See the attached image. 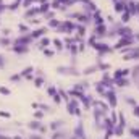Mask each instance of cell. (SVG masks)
Instances as JSON below:
<instances>
[{"label": "cell", "instance_id": "cell-1", "mask_svg": "<svg viewBox=\"0 0 139 139\" xmlns=\"http://www.w3.org/2000/svg\"><path fill=\"white\" fill-rule=\"evenodd\" d=\"M104 96L107 97V100L110 102V105H112V107L116 105V97H115V92H113V91H105Z\"/></svg>", "mask_w": 139, "mask_h": 139}, {"label": "cell", "instance_id": "cell-2", "mask_svg": "<svg viewBox=\"0 0 139 139\" xmlns=\"http://www.w3.org/2000/svg\"><path fill=\"white\" fill-rule=\"evenodd\" d=\"M126 10V2L125 0H116L115 2V12L116 13H123Z\"/></svg>", "mask_w": 139, "mask_h": 139}, {"label": "cell", "instance_id": "cell-3", "mask_svg": "<svg viewBox=\"0 0 139 139\" xmlns=\"http://www.w3.org/2000/svg\"><path fill=\"white\" fill-rule=\"evenodd\" d=\"M131 44V39H126V37H120L118 42L115 44V49H121V47H128Z\"/></svg>", "mask_w": 139, "mask_h": 139}, {"label": "cell", "instance_id": "cell-4", "mask_svg": "<svg viewBox=\"0 0 139 139\" xmlns=\"http://www.w3.org/2000/svg\"><path fill=\"white\" fill-rule=\"evenodd\" d=\"M105 34V26L104 24H97L94 29V36H104Z\"/></svg>", "mask_w": 139, "mask_h": 139}, {"label": "cell", "instance_id": "cell-5", "mask_svg": "<svg viewBox=\"0 0 139 139\" xmlns=\"http://www.w3.org/2000/svg\"><path fill=\"white\" fill-rule=\"evenodd\" d=\"M123 131H125V126H121V125H116L113 128V134L115 136H123Z\"/></svg>", "mask_w": 139, "mask_h": 139}, {"label": "cell", "instance_id": "cell-6", "mask_svg": "<svg viewBox=\"0 0 139 139\" xmlns=\"http://www.w3.org/2000/svg\"><path fill=\"white\" fill-rule=\"evenodd\" d=\"M115 82H116V86H118V87H125V86H128V81H126L125 78H116Z\"/></svg>", "mask_w": 139, "mask_h": 139}, {"label": "cell", "instance_id": "cell-7", "mask_svg": "<svg viewBox=\"0 0 139 139\" xmlns=\"http://www.w3.org/2000/svg\"><path fill=\"white\" fill-rule=\"evenodd\" d=\"M42 34H45V29H42V27H41V29H36L34 32H31V37L36 39V37H41Z\"/></svg>", "mask_w": 139, "mask_h": 139}, {"label": "cell", "instance_id": "cell-8", "mask_svg": "<svg viewBox=\"0 0 139 139\" xmlns=\"http://www.w3.org/2000/svg\"><path fill=\"white\" fill-rule=\"evenodd\" d=\"M94 23H96V26L104 23V18L100 16V13H99V12H96V13H94Z\"/></svg>", "mask_w": 139, "mask_h": 139}, {"label": "cell", "instance_id": "cell-9", "mask_svg": "<svg viewBox=\"0 0 139 139\" xmlns=\"http://www.w3.org/2000/svg\"><path fill=\"white\" fill-rule=\"evenodd\" d=\"M129 18H131L129 12H128V10H125V12H123V16H121V21H123V23H128V21H129Z\"/></svg>", "mask_w": 139, "mask_h": 139}, {"label": "cell", "instance_id": "cell-10", "mask_svg": "<svg viewBox=\"0 0 139 139\" xmlns=\"http://www.w3.org/2000/svg\"><path fill=\"white\" fill-rule=\"evenodd\" d=\"M53 45H55V49H57V50H62L63 49V42L60 39H55L53 41Z\"/></svg>", "mask_w": 139, "mask_h": 139}, {"label": "cell", "instance_id": "cell-11", "mask_svg": "<svg viewBox=\"0 0 139 139\" xmlns=\"http://www.w3.org/2000/svg\"><path fill=\"white\" fill-rule=\"evenodd\" d=\"M36 13H41V12H39V8H32V10H27V12H26V18H29V16H32V15H36Z\"/></svg>", "mask_w": 139, "mask_h": 139}, {"label": "cell", "instance_id": "cell-12", "mask_svg": "<svg viewBox=\"0 0 139 139\" xmlns=\"http://www.w3.org/2000/svg\"><path fill=\"white\" fill-rule=\"evenodd\" d=\"M32 70H34L32 66H27V68H24V71L21 73V76H26V78H27V76H29V73H32Z\"/></svg>", "mask_w": 139, "mask_h": 139}, {"label": "cell", "instance_id": "cell-13", "mask_svg": "<svg viewBox=\"0 0 139 139\" xmlns=\"http://www.w3.org/2000/svg\"><path fill=\"white\" fill-rule=\"evenodd\" d=\"M49 44H50V39H47V37H44V39H41V49H44V47H47Z\"/></svg>", "mask_w": 139, "mask_h": 139}, {"label": "cell", "instance_id": "cell-14", "mask_svg": "<svg viewBox=\"0 0 139 139\" xmlns=\"http://www.w3.org/2000/svg\"><path fill=\"white\" fill-rule=\"evenodd\" d=\"M49 8H50V5H49V3H42V5L39 7V12H41V13H44V12H47Z\"/></svg>", "mask_w": 139, "mask_h": 139}, {"label": "cell", "instance_id": "cell-15", "mask_svg": "<svg viewBox=\"0 0 139 139\" xmlns=\"http://www.w3.org/2000/svg\"><path fill=\"white\" fill-rule=\"evenodd\" d=\"M78 34L84 37V36H86V27L84 26H78Z\"/></svg>", "mask_w": 139, "mask_h": 139}, {"label": "cell", "instance_id": "cell-16", "mask_svg": "<svg viewBox=\"0 0 139 139\" xmlns=\"http://www.w3.org/2000/svg\"><path fill=\"white\" fill-rule=\"evenodd\" d=\"M94 71H97V66H89L86 71H82L84 75H91V73H94Z\"/></svg>", "mask_w": 139, "mask_h": 139}, {"label": "cell", "instance_id": "cell-17", "mask_svg": "<svg viewBox=\"0 0 139 139\" xmlns=\"http://www.w3.org/2000/svg\"><path fill=\"white\" fill-rule=\"evenodd\" d=\"M131 134L139 139V128H131Z\"/></svg>", "mask_w": 139, "mask_h": 139}, {"label": "cell", "instance_id": "cell-18", "mask_svg": "<svg viewBox=\"0 0 139 139\" xmlns=\"http://www.w3.org/2000/svg\"><path fill=\"white\" fill-rule=\"evenodd\" d=\"M0 94H3V96H8V94H10V89H7V87H0Z\"/></svg>", "mask_w": 139, "mask_h": 139}, {"label": "cell", "instance_id": "cell-19", "mask_svg": "<svg viewBox=\"0 0 139 139\" xmlns=\"http://www.w3.org/2000/svg\"><path fill=\"white\" fill-rule=\"evenodd\" d=\"M34 84H36V87H41V86L44 84V81H42V78H37V79H36V82H34Z\"/></svg>", "mask_w": 139, "mask_h": 139}, {"label": "cell", "instance_id": "cell-20", "mask_svg": "<svg viewBox=\"0 0 139 139\" xmlns=\"http://www.w3.org/2000/svg\"><path fill=\"white\" fill-rule=\"evenodd\" d=\"M50 26H52V27L60 26V21H58V20H50Z\"/></svg>", "mask_w": 139, "mask_h": 139}, {"label": "cell", "instance_id": "cell-21", "mask_svg": "<svg viewBox=\"0 0 139 139\" xmlns=\"http://www.w3.org/2000/svg\"><path fill=\"white\" fill-rule=\"evenodd\" d=\"M21 79V75H15V76H12V81H20Z\"/></svg>", "mask_w": 139, "mask_h": 139}, {"label": "cell", "instance_id": "cell-22", "mask_svg": "<svg viewBox=\"0 0 139 139\" xmlns=\"http://www.w3.org/2000/svg\"><path fill=\"white\" fill-rule=\"evenodd\" d=\"M133 113H134L136 116H139V107H134V108H133Z\"/></svg>", "mask_w": 139, "mask_h": 139}, {"label": "cell", "instance_id": "cell-23", "mask_svg": "<svg viewBox=\"0 0 139 139\" xmlns=\"http://www.w3.org/2000/svg\"><path fill=\"white\" fill-rule=\"evenodd\" d=\"M29 3H32V0H24V2H23V7H29Z\"/></svg>", "mask_w": 139, "mask_h": 139}, {"label": "cell", "instance_id": "cell-24", "mask_svg": "<svg viewBox=\"0 0 139 139\" xmlns=\"http://www.w3.org/2000/svg\"><path fill=\"white\" fill-rule=\"evenodd\" d=\"M49 94H50V96H55V94H57V92H55V87H50V89H49Z\"/></svg>", "mask_w": 139, "mask_h": 139}, {"label": "cell", "instance_id": "cell-25", "mask_svg": "<svg viewBox=\"0 0 139 139\" xmlns=\"http://www.w3.org/2000/svg\"><path fill=\"white\" fill-rule=\"evenodd\" d=\"M0 44H2V45H7V44H8V39H0Z\"/></svg>", "mask_w": 139, "mask_h": 139}, {"label": "cell", "instance_id": "cell-26", "mask_svg": "<svg viewBox=\"0 0 139 139\" xmlns=\"http://www.w3.org/2000/svg\"><path fill=\"white\" fill-rule=\"evenodd\" d=\"M0 116H7V118H8V116H10V113H7V112H0Z\"/></svg>", "mask_w": 139, "mask_h": 139}, {"label": "cell", "instance_id": "cell-27", "mask_svg": "<svg viewBox=\"0 0 139 139\" xmlns=\"http://www.w3.org/2000/svg\"><path fill=\"white\" fill-rule=\"evenodd\" d=\"M53 100H55V102H60V96L55 94V96H53Z\"/></svg>", "mask_w": 139, "mask_h": 139}, {"label": "cell", "instance_id": "cell-28", "mask_svg": "<svg viewBox=\"0 0 139 139\" xmlns=\"http://www.w3.org/2000/svg\"><path fill=\"white\" fill-rule=\"evenodd\" d=\"M20 29H21V31H26V29H27V27H26L24 24H20Z\"/></svg>", "mask_w": 139, "mask_h": 139}, {"label": "cell", "instance_id": "cell-29", "mask_svg": "<svg viewBox=\"0 0 139 139\" xmlns=\"http://www.w3.org/2000/svg\"><path fill=\"white\" fill-rule=\"evenodd\" d=\"M52 53H53L52 50H45V55H47V57H50V55H52Z\"/></svg>", "mask_w": 139, "mask_h": 139}, {"label": "cell", "instance_id": "cell-30", "mask_svg": "<svg viewBox=\"0 0 139 139\" xmlns=\"http://www.w3.org/2000/svg\"><path fill=\"white\" fill-rule=\"evenodd\" d=\"M31 139H42L41 136H31Z\"/></svg>", "mask_w": 139, "mask_h": 139}, {"label": "cell", "instance_id": "cell-31", "mask_svg": "<svg viewBox=\"0 0 139 139\" xmlns=\"http://www.w3.org/2000/svg\"><path fill=\"white\" fill-rule=\"evenodd\" d=\"M3 65V58H2V55H0V66Z\"/></svg>", "mask_w": 139, "mask_h": 139}, {"label": "cell", "instance_id": "cell-32", "mask_svg": "<svg viewBox=\"0 0 139 139\" xmlns=\"http://www.w3.org/2000/svg\"><path fill=\"white\" fill-rule=\"evenodd\" d=\"M15 2H18V3H21V0H15Z\"/></svg>", "mask_w": 139, "mask_h": 139}, {"label": "cell", "instance_id": "cell-33", "mask_svg": "<svg viewBox=\"0 0 139 139\" xmlns=\"http://www.w3.org/2000/svg\"><path fill=\"white\" fill-rule=\"evenodd\" d=\"M13 139H21V137H18V136H16V137H13Z\"/></svg>", "mask_w": 139, "mask_h": 139}, {"label": "cell", "instance_id": "cell-34", "mask_svg": "<svg viewBox=\"0 0 139 139\" xmlns=\"http://www.w3.org/2000/svg\"><path fill=\"white\" fill-rule=\"evenodd\" d=\"M115 2H116V0H115Z\"/></svg>", "mask_w": 139, "mask_h": 139}]
</instances>
